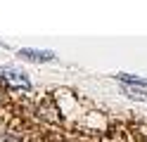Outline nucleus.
I'll use <instances>...</instances> for the list:
<instances>
[{"label": "nucleus", "instance_id": "1", "mask_svg": "<svg viewBox=\"0 0 147 142\" xmlns=\"http://www.w3.org/2000/svg\"><path fill=\"white\" fill-rule=\"evenodd\" d=\"M0 76L12 85V88H24V90H31V83H29V78H26L24 73H19V71H14V69H0Z\"/></svg>", "mask_w": 147, "mask_h": 142}, {"label": "nucleus", "instance_id": "2", "mask_svg": "<svg viewBox=\"0 0 147 142\" xmlns=\"http://www.w3.org/2000/svg\"><path fill=\"white\" fill-rule=\"evenodd\" d=\"M19 57L31 59V62H50V59H55V52H50V50H31V47H24V50H19Z\"/></svg>", "mask_w": 147, "mask_h": 142}, {"label": "nucleus", "instance_id": "3", "mask_svg": "<svg viewBox=\"0 0 147 142\" xmlns=\"http://www.w3.org/2000/svg\"><path fill=\"white\" fill-rule=\"evenodd\" d=\"M116 78L126 85H142V88H147V78H138V76H128V73H119Z\"/></svg>", "mask_w": 147, "mask_h": 142}]
</instances>
